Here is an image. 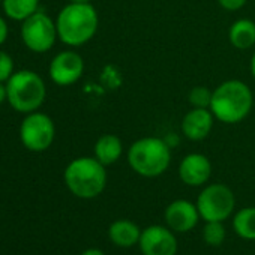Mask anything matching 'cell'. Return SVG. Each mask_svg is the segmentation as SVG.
Masks as SVG:
<instances>
[{
	"label": "cell",
	"mask_w": 255,
	"mask_h": 255,
	"mask_svg": "<svg viewBox=\"0 0 255 255\" xmlns=\"http://www.w3.org/2000/svg\"><path fill=\"white\" fill-rule=\"evenodd\" d=\"M57 36L68 47H81L93 39L99 27V15L92 3H68L56 18Z\"/></svg>",
	"instance_id": "obj_1"
},
{
	"label": "cell",
	"mask_w": 255,
	"mask_h": 255,
	"mask_svg": "<svg viewBox=\"0 0 255 255\" xmlns=\"http://www.w3.org/2000/svg\"><path fill=\"white\" fill-rule=\"evenodd\" d=\"M254 107L251 87L240 80H227L212 93L210 111L225 125H237L245 120Z\"/></svg>",
	"instance_id": "obj_2"
},
{
	"label": "cell",
	"mask_w": 255,
	"mask_h": 255,
	"mask_svg": "<svg viewBox=\"0 0 255 255\" xmlns=\"http://www.w3.org/2000/svg\"><path fill=\"white\" fill-rule=\"evenodd\" d=\"M107 167L95 156H80L72 159L63 173V180L71 194L90 200L101 195L107 186Z\"/></svg>",
	"instance_id": "obj_3"
},
{
	"label": "cell",
	"mask_w": 255,
	"mask_h": 255,
	"mask_svg": "<svg viewBox=\"0 0 255 255\" xmlns=\"http://www.w3.org/2000/svg\"><path fill=\"white\" fill-rule=\"evenodd\" d=\"M128 164L143 177H158L171 164V146L158 137H144L128 149Z\"/></svg>",
	"instance_id": "obj_4"
},
{
	"label": "cell",
	"mask_w": 255,
	"mask_h": 255,
	"mask_svg": "<svg viewBox=\"0 0 255 255\" xmlns=\"http://www.w3.org/2000/svg\"><path fill=\"white\" fill-rule=\"evenodd\" d=\"M8 102L21 114L38 111L47 98V86L44 78L32 69H20L6 81Z\"/></svg>",
	"instance_id": "obj_5"
},
{
	"label": "cell",
	"mask_w": 255,
	"mask_h": 255,
	"mask_svg": "<svg viewBox=\"0 0 255 255\" xmlns=\"http://www.w3.org/2000/svg\"><path fill=\"white\" fill-rule=\"evenodd\" d=\"M20 141L21 144L35 153L48 150L56 138V125L53 119L41 111L26 114L20 123Z\"/></svg>",
	"instance_id": "obj_6"
},
{
	"label": "cell",
	"mask_w": 255,
	"mask_h": 255,
	"mask_svg": "<svg viewBox=\"0 0 255 255\" xmlns=\"http://www.w3.org/2000/svg\"><path fill=\"white\" fill-rule=\"evenodd\" d=\"M20 33L26 48L36 54L50 51L59 39L56 21L48 14L41 11L35 12L21 23Z\"/></svg>",
	"instance_id": "obj_7"
},
{
	"label": "cell",
	"mask_w": 255,
	"mask_h": 255,
	"mask_svg": "<svg viewBox=\"0 0 255 255\" xmlns=\"http://www.w3.org/2000/svg\"><path fill=\"white\" fill-rule=\"evenodd\" d=\"M197 209L200 216L209 221L224 222L234 212L236 198L233 191L224 183H212L206 186L197 198Z\"/></svg>",
	"instance_id": "obj_8"
},
{
	"label": "cell",
	"mask_w": 255,
	"mask_h": 255,
	"mask_svg": "<svg viewBox=\"0 0 255 255\" xmlns=\"http://www.w3.org/2000/svg\"><path fill=\"white\" fill-rule=\"evenodd\" d=\"M50 78L60 87L75 84L84 74V60L74 50H65L57 53L48 66Z\"/></svg>",
	"instance_id": "obj_9"
},
{
	"label": "cell",
	"mask_w": 255,
	"mask_h": 255,
	"mask_svg": "<svg viewBox=\"0 0 255 255\" xmlns=\"http://www.w3.org/2000/svg\"><path fill=\"white\" fill-rule=\"evenodd\" d=\"M140 249L143 255H176L177 239L168 227L150 225L141 231Z\"/></svg>",
	"instance_id": "obj_10"
},
{
	"label": "cell",
	"mask_w": 255,
	"mask_h": 255,
	"mask_svg": "<svg viewBox=\"0 0 255 255\" xmlns=\"http://www.w3.org/2000/svg\"><path fill=\"white\" fill-rule=\"evenodd\" d=\"M197 204L188 200H174L165 209L164 219L170 230L177 233H186L192 230L200 219Z\"/></svg>",
	"instance_id": "obj_11"
},
{
	"label": "cell",
	"mask_w": 255,
	"mask_h": 255,
	"mask_svg": "<svg viewBox=\"0 0 255 255\" xmlns=\"http://www.w3.org/2000/svg\"><path fill=\"white\" fill-rule=\"evenodd\" d=\"M210 176L212 164L203 153H189L179 165V177L188 186H203Z\"/></svg>",
	"instance_id": "obj_12"
},
{
	"label": "cell",
	"mask_w": 255,
	"mask_h": 255,
	"mask_svg": "<svg viewBox=\"0 0 255 255\" xmlns=\"http://www.w3.org/2000/svg\"><path fill=\"white\" fill-rule=\"evenodd\" d=\"M215 123L210 108H192L182 119V132L191 141H201L209 137Z\"/></svg>",
	"instance_id": "obj_13"
},
{
	"label": "cell",
	"mask_w": 255,
	"mask_h": 255,
	"mask_svg": "<svg viewBox=\"0 0 255 255\" xmlns=\"http://www.w3.org/2000/svg\"><path fill=\"white\" fill-rule=\"evenodd\" d=\"M141 230L129 219H117L108 228L110 240L120 248H131L140 242Z\"/></svg>",
	"instance_id": "obj_14"
},
{
	"label": "cell",
	"mask_w": 255,
	"mask_h": 255,
	"mask_svg": "<svg viewBox=\"0 0 255 255\" xmlns=\"http://www.w3.org/2000/svg\"><path fill=\"white\" fill-rule=\"evenodd\" d=\"M123 153V143L114 134H104L99 137L93 147V156L105 167L116 164Z\"/></svg>",
	"instance_id": "obj_15"
},
{
	"label": "cell",
	"mask_w": 255,
	"mask_h": 255,
	"mask_svg": "<svg viewBox=\"0 0 255 255\" xmlns=\"http://www.w3.org/2000/svg\"><path fill=\"white\" fill-rule=\"evenodd\" d=\"M230 44L237 50H249L255 45V23L249 18L236 20L228 30Z\"/></svg>",
	"instance_id": "obj_16"
},
{
	"label": "cell",
	"mask_w": 255,
	"mask_h": 255,
	"mask_svg": "<svg viewBox=\"0 0 255 255\" xmlns=\"http://www.w3.org/2000/svg\"><path fill=\"white\" fill-rule=\"evenodd\" d=\"M2 9L9 20L23 23L39 11V0H2Z\"/></svg>",
	"instance_id": "obj_17"
},
{
	"label": "cell",
	"mask_w": 255,
	"mask_h": 255,
	"mask_svg": "<svg viewBox=\"0 0 255 255\" xmlns=\"http://www.w3.org/2000/svg\"><path fill=\"white\" fill-rule=\"evenodd\" d=\"M236 234L246 240H255V207H243L233 218Z\"/></svg>",
	"instance_id": "obj_18"
},
{
	"label": "cell",
	"mask_w": 255,
	"mask_h": 255,
	"mask_svg": "<svg viewBox=\"0 0 255 255\" xmlns=\"http://www.w3.org/2000/svg\"><path fill=\"white\" fill-rule=\"evenodd\" d=\"M203 239L210 246H219L225 240V227L219 221H209L203 228Z\"/></svg>",
	"instance_id": "obj_19"
},
{
	"label": "cell",
	"mask_w": 255,
	"mask_h": 255,
	"mask_svg": "<svg viewBox=\"0 0 255 255\" xmlns=\"http://www.w3.org/2000/svg\"><path fill=\"white\" fill-rule=\"evenodd\" d=\"M212 93H213V90H209L204 86H197V87L191 89V92L188 95V101L192 105V108H210Z\"/></svg>",
	"instance_id": "obj_20"
},
{
	"label": "cell",
	"mask_w": 255,
	"mask_h": 255,
	"mask_svg": "<svg viewBox=\"0 0 255 255\" xmlns=\"http://www.w3.org/2000/svg\"><path fill=\"white\" fill-rule=\"evenodd\" d=\"M14 72H15V65L12 56L3 50H0V81L6 83Z\"/></svg>",
	"instance_id": "obj_21"
},
{
	"label": "cell",
	"mask_w": 255,
	"mask_h": 255,
	"mask_svg": "<svg viewBox=\"0 0 255 255\" xmlns=\"http://www.w3.org/2000/svg\"><path fill=\"white\" fill-rule=\"evenodd\" d=\"M246 2L248 0H218L221 8H224L225 11H239L246 5Z\"/></svg>",
	"instance_id": "obj_22"
},
{
	"label": "cell",
	"mask_w": 255,
	"mask_h": 255,
	"mask_svg": "<svg viewBox=\"0 0 255 255\" xmlns=\"http://www.w3.org/2000/svg\"><path fill=\"white\" fill-rule=\"evenodd\" d=\"M8 36H9V27H8L6 18L0 14V47L6 42Z\"/></svg>",
	"instance_id": "obj_23"
},
{
	"label": "cell",
	"mask_w": 255,
	"mask_h": 255,
	"mask_svg": "<svg viewBox=\"0 0 255 255\" xmlns=\"http://www.w3.org/2000/svg\"><path fill=\"white\" fill-rule=\"evenodd\" d=\"M5 101H8V89H6V83L0 81V105H2Z\"/></svg>",
	"instance_id": "obj_24"
},
{
	"label": "cell",
	"mask_w": 255,
	"mask_h": 255,
	"mask_svg": "<svg viewBox=\"0 0 255 255\" xmlns=\"http://www.w3.org/2000/svg\"><path fill=\"white\" fill-rule=\"evenodd\" d=\"M81 255H105L101 249H96V248H90V249H86Z\"/></svg>",
	"instance_id": "obj_25"
},
{
	"label": "cell",
	"mask_w": 255,
	"mask_h": 255,
	"mask_svg": "<svg viewBox=\"0 0 255 255\" xmlns=\"http://www.w3.org/2000/svg\"><path fill=\"white\" fill-rule=\"evenodd\" d=\"M249 71H251V75L255 78V53L252 54L251 57V63H249Z\"/></svg>",
	"instance_id": "obj_26"
},
{
	"label": "cell",
	"mask_w": 255,
	"mask_h": 255,
	"mask_svg": "<svg viewBox=\"0 0 255 255\" xmlns=\"http://www.w3.org/2000/svg\"><path fill=\"white\" fill-rule=\"evenodd\" d=\"M69 3H90V0H68Z\"/></svg>",
	"instance_id": "obj_27"
},
{
	"label": "cell",
	"mask_w": 255,
	"mask_h": 255,
	"mask_svg": "<svg viewBox=\"0 0 255 255\" xmlns=\"http://www.w3.org/2000/svg\"><path fill=\"white\" fill-rule=\"evenodd\" d=\"M0 3H2V0H0Z\"/></svg>",
	"instance_id": "obj_28"
}]
</instances>
